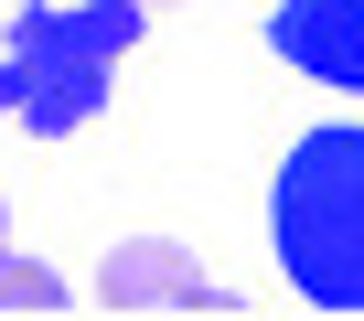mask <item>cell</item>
Wrapping results in <instances>:
<instances>
[{
  "label": "cell",
  "instance_id": "8992f818",
  "mask_svg": "<svg viewBox=\"0 0 364 321\" xmlns=\"http://www.w3.org/2000/svg\"><path fill=\"white\" fill-rule=\"evenodd\" d=\"M139 11H161V0H139Z\"/></svg>",
  "mask_w": 364,
  "mask_h": 321
},
{
  "label": "cell",
  "instance_id": "5b68a950",
  "mask_svg": "<svg viewBox=\"0 0 364 321\" xmlns=\"http://www.w3.org/2000/svg\"><path fill=\"white\" fill-rule=\"evenodd\" d=\"M65 300H75V289H65L43 257H0V321H11V310H33V321H43V310H65Z\"/></svg>",
  "mask_w": 364,
  "mask_h": 321
},
{
  "label": "cell",
  "instance_id": "3957f363",
  "mask_svg": "<svg viewBox=\"0 0 364 321\" xmlns=\"http://www.w3.org/2000/svg\"><path fill=\"white\" fill-rule=\"evenodd\" d=\"M97 310H118V321H139V310H236V289H225L193 246L129 236V246H107V268H97Z\"/></svg>",
  "mask_w": 364,
  "mask_h": 321
},
{
  "label": "cell",
  "instance_id": "6da1fadb",
  "mask_svg": "<svg viewBox=\"0 0 364 321\" xmlns=\"http://www.w3.org/2000/svg\"><path fill=\"white\" fill-rule=\"evenodd\" d=\"M268 246L311 310H364V129L353 118L289 139L268 183Z\"/></svg>",
  "mask_w": 364,
  "mask_h": 321
},
{
  "label": "cell",
  "instance_id": "7a4b0ae2",
  "mask_svg": "<svg viewBox=\"0 0 364 321\" xmlns=\"http://www.w3.org/2000/svg\"><path fill=\"white\" fill-rule=\"evenodd\" d=\"M139 43V0H43L0 33V107L33 139H75Z\"/></svg>",
  "mask_w": 364,
  "mask_h": 321
},
{
  "label": "cell",
  "instance_id": "277c9868",
  "mask_svg": "<svg viewBox=\"0 0 364 321\" xmlns=\"http://www.w3.org/2000/svg\"><path fill=\"white\" fill-rule=\"evenodd\" d=\"M268 54L311 86L364 97V0H279L268 11Z\"/></svg>",
  "mask_w": 364,
  "mask_h": 321
}]
</instances>
